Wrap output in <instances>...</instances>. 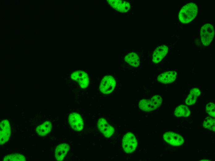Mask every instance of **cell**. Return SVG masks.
Instances as JSON below:
<instances>
[{
  "mask_svg": "<svg viewBox=\"0 0 215 161\" xmlns=\"http://www.w3.org/2000/svg\"><path fill=\"white\" fill-rule=\"evenodd\" d=\"M198 12L197 5L194 3H190L183 6L180 10L179 18L183 23L186 24L191 21L195 17Z\"/></svg>",
  "mask_w": 215,
  "mask_h": 161,
  "instance_id": "obj_1",
  "label": "cell"
},
{
  "mask_svg": "<svg viewBox=\"0 0 215 161\" xmlns=\"http://www.w3.org/2000/svg\"><path fill=\"white\" fill-rule=\"evenodd\" d=\"M213 26L210 23H206L202 27L200 32V39L203 44L205 46L210 44L214 36Z\"/></svg>",
  "mask_w": 215,
  "mask_h": 161,
  "instance_id": "obj_2",
  "label": "cell"
},
{
  "mask_svg": "<svg viewBox=\"0 0 215 161\" xmlns=\"http://www.w3.org/2000/svg\"><path fill=\"white\" fill-rule=\"evenodd\" d=\"M137 141L133 134L129 132L125 135L122 141V146L125 152L131 153L136 149Z\"/></svg>",
  "mask_w": 215,
  "mask_h": 161,
  "instance_id": "obj_3",
  "label": "cell"
},
{
  "mask_svg": "<svg viewBox=\"0 0 215 161\" xmlns=\"http://www.w3.org/2000/svg\"><path fill=\"white\" fill-rule=\"evenodd\" d=\"M116 82L114 78L111 76H106L101 81L100 90L104 94H109L113 91Z\"/></svg>",
  "mask_w": 215,
  "mask_h": 161,
  "instance_id": "obj_4",
  "label": "cell"
},
{
  "mask_svg": "<svg viewBox=\"0 0 215 161\" xmlns=\"http://www.w3.org/2000/svg\"><path fill=\"white\" fill-rule=\"evenodd\" d=\"M11 128L9 122L4 120L0 124V144L2 145L9 139L11 135Z\"/></svg>",
  "mask_w": 215,
  "mask_h": 161,
  "instance_id": "obj_5",
  "label": "cell"
},
{
  "mask_svg": "<svg viewBox=\"0 0 215 161\" xmlns=\"http://www.w3.org/2000/svg\"><path fill=\"white\" fill-rule=\"evenodd\" d=\"M163 137L166 142L174 146H181L184 141L182 137L177 133L171 132H166L164 134Z\"/></svg>",
  "mask_w": 215,
  "mask_h": 161,
  "instance_id": "obj_6",
  "label": "cell"
},
{
  "mask_svg": "<svg viewBox=\"0 0 215 161\" xmlns=\"http://www.w3.org/2000/svg\"><path fill=\"white\" fill-rule=\"evenodd\" d=\"M69 123L74 130L80 131L83 127V122L82 119L78 114L73 112L70 114L69 117Z\"/></svg>",
  "mask_w": 215,
  "mask_h": 161,
  "instance_id": "obj_7",
  "label": "cell"
},
{
  "mask_svg": "<svg viewBox=\"0 0 215 161\" xmlns=\"http://www.w3.org/2000/svg\"><path fill=\"white\" fill-rule=\"evenodd\" d=\"M71 78L78 81L81 87L85 88L89 84V79L87 74L84 72L79 70L74 72L71 74Z\"/></svg>",
  "mask_w": 215,
  "mask_h": 161,
  "instance_id": "obj_8",
  "label": "cell"
},
{
  "mask_svg": "<svg viewBox=\"0 0 215 161\" xmlns=\"http://www.w3.org/2000/svg\"><path fill=\"white\" fill-rule=\"evenodd\" d=\"M108 3L116 11L126 12L129 10L130 6L127 2L121 0H107Z\"/></svg>",
  "mask_w": 215,
  "mask_h": 161,
  "instance_id": "obj_9",
  "label": "cell"
},
{
  "mask_svg": "<svg viewBox=\"0 0 215 161\" xmlns=\"http://www.w3.org/2000/svg\"><path fill=\"white\" fill-rule=\"evenodd\" d=\"M97 125L99 131L106 137H110L114 133L113 128L104 119H100L98 121Z\"/></svg>",
  "mask_w": 215,
  "mask_h": 161,
  "instance_id": "obj_10",
  "label": "cell"
},
{
  "mask_svg": "<svg viewBox=\"0 0 215 161\" xmlns=\"http://www.w3.org/2000/svg\"><path fill=\"white\" fill-rule=\"evenodd\" d=\"M168 51V47L165 45H162L158 47L154 51L152 60L155 63L159 62L167 54Z\"/></svg>",
  "mask_w": 215,
  "mask_h": 161,
  "instance_id": "obj_11",
  "label": "cell"
},
{
  "mask_svg": "<svg viewBox=\"0 0 215 161\" xmlns=\"http://www.w3.org/2000/svg\"><path fill=\"white\" fill-rule=\"evenodd\" d=\"M176 75V72L174 71L166 72L159 75L158 77V80L162 83H171L175 80Z\"/></svg>",
  "mask_w": 215,
  "mask_h": 161,
  "instance_id": "obj_12",
  "label": "cell"
},
{
  "mask_svg": "<svg viewBox=\"0 0 215 161\" xmlns=\"http://www.w3.org/2000/svg\"><path fill=\"white\" fill-rule=\"evenodd\" d=\"M70 149L69 145L63 143L58 146L55 150V157L58 161L62 160L68 153Z\"/></svg>",
  "mask_w": 215,
  "mask_h": 161,
  "instance_id": "obj_13",
  "label": "cell"
},
{
  "mask_svg": "<svg viewBox=\"0 0 215 161\" xmlns=\"http://www.w3.org/2000/svg\"><path fill=\"white\" fill-rule=\"evenodd\" d=\"M52 125L49 121H46L43 124L38 126L36 129L37 133L40 136H44L47 135L51 131Z\"/></svg>",
  "mask_w": 215,
  "mask_h": 161,
  "instance_id": "obj_14",
  "label": "cell"
},
{
  "mask_svg": "<svg viewBox=\"0 0 215 161\" xmlns=\"http://www.w3.org/2000/svg\"><path fill=\"white\" fill-rule=\"evenodd\" d=\"M200 94L201 92L198 88H194L192 89L186 100V104L189 105H193Z\"/></svg>",
  "mask_w": 215,
  "mask_h": 161,
  "instance_id": "obj_15",
  "label": "cell"
},
{
  "mask_svg": "<svg viewBox=\"0 0 215 161\" xmlns=\"http://www.w3.org/2000/svg\"><path fill=\"white\" fill-rule=\"evenodd\" d=\"M125 61L130 65L135 67L139 65L140 59L138 55L134 52L130 53L125 57Z\"/></svg>",
  "mask_w": 215,
  "mask_h": 161,
  "instance_id": "obj_16",
  "label": "cell"
},
{
  "mask_svg": "<svg viewBox=\"0 0 215 161\" xmlns=\"http://www.w3.org/2000/svg\"><path fill=\"white\" fill-rule=\"evenodd\" d=\"M174 114L177 117H186L189 116L190 111L187 106L182 105L178 106L176 108Z\"/></svg>",
  "mask_w": 215,
  "mask_h": 161,
  "instance_id": "obj_17",
  "label": "cell"
},
{
  "mask_svg": "<svg viewBox=\"0 0 215 161\" xmlns=\"http://www.w3.org/2000/svg\"><path fill=\"white\" fill-rule=\"evenodd\" d=\"M139 106L141 109L145 111H150L154 110L150 100L143 99L139 102Z\"/></svg>",
  "mask_w": 215,
  "mask_h": 161,
  "instance_id": "obj_18",
  "label": "cell"
},
{
  "mask_svg": "<svg viewBox=\"0 0 215 161\" xmlns=\"http://www.w3.org/2000/svg\"><path fill=\"white\" fill-rule=\"evenodd\" d=\"M4 161H25V157L22 154L15 153L9 154L4 158Z\"/></svg>",
  "mask_w": 215,
  "mask_h": 161,
  "instance_id": "obj_19",
  "label": "cell"
},
{
  "mask_svg": "<svg viewBox=\"0 0 215 161\" xmlns=\"http://www.w3.org/2000/svg\"><path fill=\"white\" fill-rule=\"evenodd\" d=\"M203 125L204 128L215 132V120L214 119L210 117L206 118L204 121Z\"/></svg>",
  "mask_w": 215,
  "mask_h": 161,
  "instance_id": "obj_20",
  "label": "cell"
},
{
  "mask_svg": "<svg viewBox=\"0 0 215 161\" xmlns=\"http://www.w3.org/2000/svg\"><path fill=\"white\" fill-rule=\"evenodd\" d=\"M151 104L154 110L159 107L162 102L161 97L159 95H154L150 99Z\"/></svg>",
  "mask_w": 215,
  "mask_h": 161,
  "instance_id": "obj_21",
  "label": "cell"
},
{
  "mask_svg": "<svg viewBox=\"0 0 215 161\" xmlns=\"http://www.w3.org/2000/svg\"><path fill=\"white\" fill-rule=\"evenodd\" d=\"M206 112L210 115L215 118V106L213 102L208 103L206 106Z\"/></svg>",
  "mask_w": 215,
  "mask_h": 161,
  "instance_id": "obj_22",
  "label": "cell"
}]
</instances>
